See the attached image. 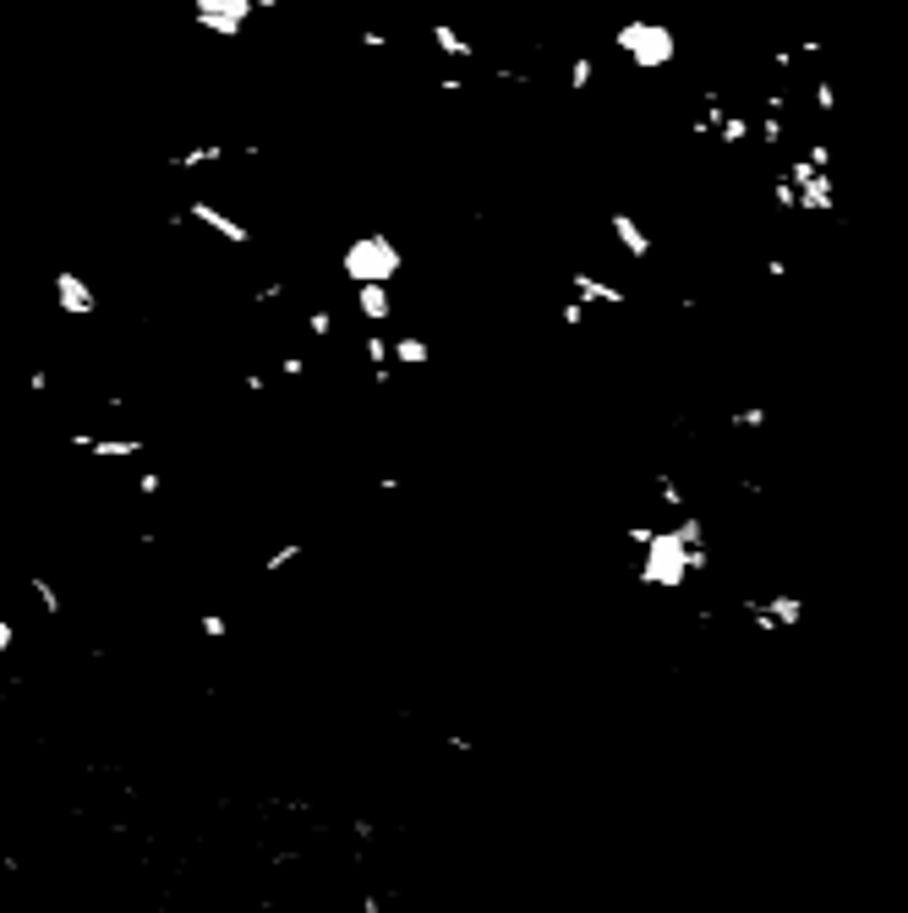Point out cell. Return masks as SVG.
Segmentation results:
<instances>
[{
	"label": "cell",
	"instance_id": "1",
	"mask_svg": "<svg viewBox=\"0 0 908 913\" xmlns=\"http://www.w3.org/2000/svg\"><path fill=\"white\" fill-rule=\"evenodd\" d=\"M340 268H345L351 285H389V279L405 268V252H400V241H394V236L367 230V236H356L351 247H345Z\"/></svg>",
	"mask_w": 908,
	"mask_h": 913
},
{
	"label": "cell",
	"instance_id": "2",
	"mask_svg": "<svg viewBox=\"0 0 908 913\" xmlns=\"http://www.w3.org/2000/svg\"><path fill=\"white\" fill-rule=\"evenodd\" d=\"M613 44H619V55H630L640 72H657V66L673 61V28L668 22H646V17H630L619 22V33H613Z\"/></svg>",
	"mask_w": 908,
	"mask_h": 913
},
{
	"label": "cell",
	"instance_id": "3",
	"mask_svg": "<svg viewBox=\"0 0 908 913\" xmlns=\"http://www.w3.org/2000/svg\"><path fill=\"white\" fill-rule=\"evenodd\" d=\"M695 564V547H684L673 531H651V542H646V564H640V580L646 585H679L684 580V569Z\"/></svg>",
	"mask_w": 908,
	"mask_h": 913
},
{
	"label": "cell",
	"instance_id": "4",
	"mask_svg": "<svg viewBox=\"0 0 908 913\" xmlns=\"http://www.w3.org/2000/svg\"><path fill=\"white\" fill-rule=\"evenodd\" d=\"M50 290H55V312H66V318H93L99 312V290L77 268H55Z\"/></svg>",
	"mask_w": 908,
	"mask_h": 913
},
{
	"label": "cell",
	"instance_id": "5",
	"mask_svg": "<svg viewBox=\"0 0 908 913\" xmlns=\"http://www.w3.org/2000/svg\"><path fill=\"white\" fill-rule=\"evenodd\" d=\"M186 219H197V225L214 230V236L230 241V247H252V225H247V219L225 214V208L208 203V197H192V203H186Z\"/></svg>",
	"mask_w": 908,
	"mask_h": 913
},
{
	"label": "cell",
	"instance_id": "6",
	"mask_svg": "<svg viewBox=\"0 0 908 913\" xmlns=\"http://www.w3.org/2000/svg\"><path fill=\"white\" fill-rule=\"evenodd\" d=\"M66 443L93 454V460H143V449H148V438H93V432H72Z\"/></svg>",
	"mask_w": 908,
	"mask_h": 913
},
{
	"label": "cell",
	"instance_id": "7",
	"mask_svg": "<svg viewBox=\"0 0 908 913\" xmlns=\"http://www.w3.org/2000/svg\"><path fill=\"white\" fill-rule=\"evenodd\" d=\"M608 230H613V241L624 247V257H635V263H646V257H651V236H646V225H640L635 214H624V208H619V214H608Z\"/></svg>",
	"mask_w": 908,
	"mask_h": 913
},
{
	"label": "cell",
	"instance_id": "8",
	"mask_svg": "<svg viewBox=\"0 0 908 913\" xmlns=\"http://www.w3.org/2000/svg\"><path fill=\"white\" fill-rule=\"evenodd\" d=\"M575 301H586V307H624V290L608 285V279H597L591 268H575Z\"/></svg>",
	"mask_w": 908,
	"mask_h": 913
},
{
	"label": "cell",
	"instance_id": "9",
	"mask_svg": "<svg viewBox=\"0 0 908 913\" xmlns=\"http://www.w3.org/2000/svg\"><path fill=\"white\" fill-rule=\"evenodd\" d=\"M356 312H362L372 329H383V323L394 318V296H389V285H356Z\"/></svg>",
	"mask_w": 908,
	"mask_h": 913
},
{
	"label": "cell",
	"instance_id": "10",
	"mask_svg": "<svg viewBox=\"0 0 908 913\" xmlns=\"http://www.w3.org/2000/svg\"><path fill=\"white\" fill-rule=\"evenodd\" d=\"M225 159V143H192V148H181V154H170V170L176 175H192V170H208V165H219Z\"/></svg>",
	"mask_w": 908,
	"mask_h": 913
},
{
	"label": "cell",
	"instance_id": "11",
	"mask_svg": "<svg viewBox=\"0 0 908 913\" xmlns=\"http://www.w3.org/2000/svg\"><path fill=\"white\" fill-rule=\"evenodd\" d=\"M433 361V345L422 334H394L389 339V367H427Z\"/></svg>",
	"mask_w": 908,
	"mask_h": 913
},
{
	"label": "cell",
	"instance_id": "12",
	"mask_svg": "<svg viewBox=\"0 0 908 913\" xmlns=\"http://www.w3.org/2000/svg\"><path fill=\"white\" fill-rule=\"evenodd\" d=\"M433 50L438 55H449V61H476V44L465 39L454 22H433Z\"/></svg>",
	"mask_w": 908,
	"mask_h": 913
},
{
	"label": "cell",
	"instance_id": "13",
	"mask_svg": "<svg viewBox=\"0 0 908 913\" xmlns=\"http://www.w3.org/2000/svg\"><path fill=\"white\" fill-rule=\"evenodd\" d=\"M192 11L197 17H230V22H241V28H247V17H252L247 0H192Z\"/></svg>",
	"mask_w": 908,
	"mask_h": 913
},
{
	"label": "cell",
	"instance_id": "14",
	"mask_svg": "<svg viewBox=\"0 0 908 913\" xmlns=\"http://www.w3.org/2000/svg\"><path fill=\"white\" fill-rule=\"evenodd\" d=\"M301 558H307V547H301V542H285V547H274V553H269V564H263V569H269V575H285V569L301 564Z\"/></svg>",
	"mask_w": 908,
	"mask_h": 913
},
{
	"label": "cell",
	"instance_id": "15",
	"mask_svg": "<svg viewBox=\"0 0 908 913\" xmlns=\"http://www.w3.org/2000/svg\"><path fill=\"white\" fill-rule=\"evenodd\" d=\"M28 591L39 596V607H44V613H61V607H66V602H61V591H55V585L44 580V575H28Z\"/></svg>",
	"mask_w": 908,
	"mask_h": 913
},
{
	"label": "cell",
	"instance_id": "16",
	"mask_svg": "<svg viewBox=\"0 0 908 913\" xmlns=\"http://www.w3.org/2000/svg\"><path fill=\"white\" fill-rule=\"evenodd\" d=\"M362 356H367V367H389V334L372 329V334L362 339Z\"/></svg>",
	"mask_w": 908,
	"mask_h": 913
},
{
	"label": "cell",
	"instance_id": "17",
	"mask_svg": "<svg viewBox=\"0 0 908 913\" xmlns=\"http://www.w3.org/2000/svg\"><path fill=\"white\" fill-rule=\"evenodd\" d=\"M192 22L203 33H214V39H241V22H230V17H197V11H192Z\"/></svg>",
	"mask_w": 908,
	"mask_h": 913
},
{
	"label": "cell",
	"instance_id": "18",
	"mask_svg": "<svg viewBox=\"0 0 908 913\" xmlns=\"http://www.w3.org/2000/svg\"><path fill=\"white\" fill-rule=\"evenodd\" d=\"M307 334H312V339H329V334H334V312H329V307H312V312H307Z\"/></svg>",
	"mask_w": 908,
	"mask_h": 913
},
{
	"label": "cell",
	"instance_id": "19",
	"mask_svg": "<svg viewBox=\"0 0 908 913\" xmlns=\"http://www.w3.org/2000/svg\"><path fill=\"white\" fill-rule=\"evenodd\" d=\"M597 83V61H591V55H580L575 66H569V88H591Z\"/></svg>",
	"mask_w": 908,
	"mask_h": 913
},
{
	"label": "cell",
	"instance_id": "20",
	"mask_svg": "<svg viewBox=\"0 0 908 913\" xmlns=\"http://www.w3.org/2000/svg\"><path fill=\"white\" fill-rule=\"evenodd\" d=\"M197 629H203V635H208V640H225V635H230L225 613H203V618H197Z\"/></svg>",
	"mask_w": 908,
	"mask_h": 913
},
{
	"label": "cell",
	"instance_id": "21",
	"mask_svg": "<svg viewBox=\"0 0 908 913\" xmlns=\"http://www.w3.org/2000/svg\"><path fill=\"white\" fill-rule=\"evenodd\" d=\"M252 301H258V307H269V301H285V279H269V285H258V290H252Z\"/></svg>",
	"mask_w": 908,
	"mask_h": 913
},
{
	"label": "cell",
	"instance_id": "22",
	"mask_svg": "<svg viewBox=\"0 0 908 913\" xmlns=\"http://www.w3.org/2000/svg\"><path fill=\"white\" fill-rule=\"evenodd\" d=\"M558 323H564V329H580V323H586V301H569V307H558Z\"/></svg>",
	"mask_w": 908,
	"mask_h": 913
},
{
	"label": "cell",
	"instance_id": "23",
	"mask_svg": "<svg viewBox=\"0 0 908 913\" xmlns=\"http://www.w3.org/2000/svg\"><path fill=\"white\" fill-rule=\"evenodd\" d=\"M137 493H143V498H159V493H165V476H159V471H143V476H137Z\"/></svg>",
	"mask_w": 908,
	"mask_h": 913
},
{
	"label": "cell",
	"instance_id": "24",
	"mask_svg": "<svg viewBox=\"0 0 908 913\" xmlns=\"http://www.w3.org/2000/svg\"><path fill=\"white\" fill-rule=\"evenodd\" d=\"M279 372H285V378H301V372H307V356H296V350L279 356Z\"/></svg>",
	"mask_w": 908,
	"mask_h": 913
},
{
	"label": "cell",
	"instance_id": "25",
	"mask_svg": "<svg viewBox=\"0 0 908 913\" xmlns=\"http://www.w3.org/2000/svg\"><path fill=\"white\" fill-rule=\"evenodd\" d=\"M356 44H362V50H389V39H383L378 28H362V33H356Z\"/></svg>",
	"mask_w": 908,
	"mask_h": 913
},
{
	"label": "cell",
	"instance_id": "26",
	"mask_svg": "<svg viewBox=\"0 0 908 913\" xmlns=\"http://www.w3.org/2000/svg\"><path fill=\"white\" fill-rule=\"evenodd\" d=\"M11 646H17V629H11V618H0V657H6Z\"/></svg>",
	"mask_w": 908,
	"mask_h": 913
},
{
	"label": "cell",
	"instance_id": "27",
	"mask_svg": "<svg viewBox=\"0 0 908 913\" xmlns=\"http://www.w3.org/2000/svg\"><path fill=\"white\" fill-rule=\"evenodd\" d=\"M28 389H33V394H44V389H50V372L33 367V372H28Z\"/></svg>",
	"mask_w": 908,
	"mask_h": 913
},
{
	"label": "cell",
	"instance_id": "28",
	"mask_svg": "<svg viewBox=\"0 0 908 913\" xmlns=\"http://www.w3.org/2000/svg\"><path fill=\"white\" fill-rule=\"evenodd\" d=\"M247 394H269V378H263V372H247Z\"/></svg>",
	"mask_w": 908,
	"mask_h": 913
},
{
	"label": "cell",
	"instance_id": "29",
	"mask_svg": "<svg viewBox=\"0 0 908 913\" xmlns=\"http://www.w3.org/2000/svg\"><path fill=\"white\" fill-rule=\"evenodd\" d=\"M362 913H383V897H378V892H367V897H362Z\"/></svg>",
	"mask_w": 908,
	"mask_h": 913
},
{
	"label": "cell",
	"instance_id": "30",
	"mask_svg": "<svg viewBox=\"0 0 908 913\" xmlns=\"http://www.w3.org/2000/svg\"><path fill=\"white\" fill-rule=\"evenodd\" d=\"M247 6H252V11H274L279 0H247Z\"/></svg>",
	"mask_w": 908,
	"mask_h": 913
}]
</instances>
